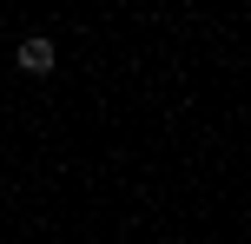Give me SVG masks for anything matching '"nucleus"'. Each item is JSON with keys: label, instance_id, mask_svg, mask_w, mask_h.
<instances>
[{"label": "nucleus", "instance_id": "1", "mask_svg": "<svg viewBox=\"0 0 251 244\" xmlns=\"http://www.w3.org/2000/svg\"><path fill=\"white\" fill-rule=\"evenodd\" d=\"M20 66H26V73H53V40H47V33L20 40Z\"/></svg>", "mask_w": 251, "mask_h": 244}]
</instances>
